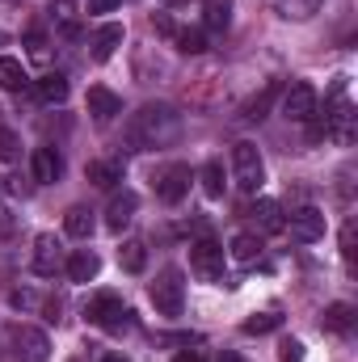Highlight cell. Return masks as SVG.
<instances>
[{"instance_id":"1","label":"cell","mask_w":358,"mask_h":362,"mask_svg":"<svg viewBox=\"0 0 358 362\" xmlns=\"http://www.w3.org/2000/svg\"><path fill=\"white\" fill-rule=\"evenodd\" d=\"M181 135V114L173 105H144L139 114H131L127 122V148L131 152H148V148H165Z\"/></svg>"},{"instance_id":"2","label":"cell","mask_w":358,"mask_h":362,"mask_svg":"<svg viewBox=\"0 0 358 362\" xmlns=\"http://www.w3.org/2000/svg\"><path fill=\"white\" fill-rule=\"evenodd\" d=\"M85 320H89V325H97V329H110V333L131 329V312H127V303H122L118 295H110V291L93 295L89 303H85Z\"/></svg>"},{"instance_id":"3","label":"cell","mask_w":358,"mask_h":362,"mask_svg":"<svg viewBox=\"0 0 358 362\" xmlns=\"http://www.w3.org/2000/svg\"><path fill=\"white\" fill-rule=\"evenodd\" d=\"M148 299L161 316H181L185 308V282H181V270H161L156 282L148 286Z\"/></svg>"},{"instance_id":"4","label":"cell","mask_w":358,"mask_h":362,"mask_svg":"<svg viewBox=\"0 0 358 362\" xmlns=\"http://www.w3.org/2000/svg\"><path fill=\"white\" fill-rule=\"evenodd\" d=\"M232 177L245 194H258L266 185V165H262V152L253 144H236L232 148Z\"/></svg>"},{"instance_id":"5","label":"cell","mask_w":358,"mask_h":362,"mask_svg":"<svg viewBox=\"0 0 358 362\" xmlns=\"http://www.w3.org/2000/svg\"><path fill=\"white\" fill-rule=\"evenodd\" d=\"M316 105H321V97H316V89H312L308 81H295L291 89H282V118H287V122H308V118H316Z\"/></svg>"},{"instance_id":"6","label":"cell","mask_w":358,"mask_h":362,"mask_svg":"<svg viewBox=\"0 0 358 362\" xmlns=\"http://www.w3.org/2000/svg\"><path fill=\"white\" fill-rule=\"evenodd\" d=\"M8 337H13V350H17V358H21V362H47V358H51V341H47V333H42V329L13 325V329H8Z\"/></svg>"},{"instance_id":"7","label":"cell","mask_w":358,"mask_h":362,"mask_svg":"<svg viewBox=\"0 0 358 362\" xmlns=\"http://www.w3.org/2000/svg\"><path fill=\"white\" fill-rule=\"evenodd\" d=\"M190 270L198 274V278H207V282H215L219 274H224V245H215V240H194L190 245Z\"/></svg>"},{"instance_id":"8","label":"cell","mask_w":358,"mask_h":362,"mask_svg":"<svg viewBox=\"0 0 358 362\" xmlns=\"http://www.w3.org/2000/svg\"><path fill=\"white\" fill-rule=\"evenodd\" d=\"M291 240H299V245L325 240V211L321 206H299L291 215Z\"/></svg>"},{"instance_id":"9","label":"cell","mask_w":358,"mask_h":362,"mask_svg":"<svg viewBox=\"0 0 358 362\" xmlns=\"http://www.w3.org/2000/svg\"><path fill=\"white\" fill-rule=\"evenodd\" d=\"M185 194H190V165H169V169L156 177V198L169 202V206H178Z\"/></svg>"},{"instance_id":"10","label":"cell","mask_w":358,"mask_h":362,"mask_svg":"<svg viewBox=\"0 0 358 362\" xmlns=\"http://www.w3.org/2000/svg\"><path fill=\"white\" fill-rule=\"evenodd\" d=\"M64 266V245L51 236V232H42L38 240H34V274H42V278H51V274Z\"/></svg>"},{"instance_id":"11","label":"cell","mask_w":358,"mask_h":362,"mask_svg":"<svg viewBox=\"0 0 358 362\" xmlns=\"http://www.w3.org/2000/svg\"><path fill=\"white\" fill-rule=\"evenodd\" d=\"M135 206H139V198H135L131 189L114 194V198H110V206H105V228H110V232H122V228L135 219Z\"/></svg>"},{"instance_id":"12","label":"cell","mask_w":358,"mask_h":362,"mask_svg":"<svg viewBox=\"0 0 358 362\" xmlns=\"http://www.w3.org/2000/svg\"><path fill=\"white\" fill-rule=\"evenodd\" d=\"M249 219H253V223H258L262 232H270V236H274V232H287V219H282V206H278L274 198H258V202L249 206Z\"/></svg>"},{"instance_id":"13","label":"cell","mask_w":358,"mask_h":362,"mask_svg":"<svg viewBox=\"0 0 358 362\" xmlns=\"http://www.w3.org/2000/svg\"><path fill=\"white\" fill-rule=\"evenodd\" d=\"M228 253H232L236 266H258L262 262V236L258 232H236L232 245H228Z\"/></svg>"},{"instance_id":"14","label":"cell","mask_w":358,"mask_h":362,"mask_svg":"<svg viewBox=\"0 0 358 362\" xmlns=\"http://www.w3.org/2000/svg\"><path fill=\"white\" fill-rule=\"evenodd\" d=\"M30 173H34V181H55L59 173H64V160H59V152L55 148H34V156H30Z\"/></svg>"},{"instance_id":"15","label":"cell","mask_w":358,"mask_h":362,"mask_svg":"<svg viewBox=\"0 0 358 362\" xmlns=\"http://www.w3.org/2000/svg\"><path fill=\"white\" fill-rule=\"evenodd\" d=\"M89 114L97 118V122H110L114 114H122L118 93H110L105 85H93V89H89Z\"/></svg>"},{"instance_id":"16","label":"cell","mask_w":358,"mask_h":362,"mask_svg":"<svg viewBox=\"0 0 358 362\" xmlns=\"http://www.w3.org/2000/svg\"><path fill=\"white\" fill-rule=\"evenodd\" d=\"M274 97H282V85H278V81H266V89L258 93V97H249V101H245L241 118H245V122H262V118L270 114V105H274Z\"/></svg>"},{"instance_id":"17","label":"cell","mask_w":358,"mask_h":362,"mask_svg":"<svg viewBox=\"0 0 358 362\" xmlns=\"http://www.w3.org/2000/svg\"><path fill=\"white\" fill-rule=\"evenodd\" d=\"M118 47H122V25H118V21H110V25H101V30L93 34V59H97V64H105Z\"/></svg>"},{"instance_id":"18","label":"cell","mask_w":358,"mask_h":362,"mask_svg":"<svg viewBox=\"0 0 358 362\" xmlns=\"http://www.w3.org/2000/svg\"><path fill=\"white\" fill-rule=\"evenodd\" d=\"M97 270H101V262H97V253H89V249H76V253L68 257V278H72V282H93Z\"/></svg>"},{"instance_id":"19","label":"cell","mask_w":358,"mask_h":362,"mask_svg":"<svg viewBox=\"0 0 358 362\" xmlns=\"http://www.w3.org/2000/svg\"><path fill=\"white\" fill-rule=\"evenodd\" d=\"M25 85H30V76H25L21 59L0 55V89H4V93H25Z\"/></svg>"},{"instance_id":"20","label":"cell","mask_w":358,"mask_h":362,"mask_svg":"<svg viewBox=\"0 0 358 362\" xmlns=\"http://www.w3.org/2000/svg\"><path fill=\"white\" fill-rule=\"evenodd\" d=\"M85 177H89L97 189H114V185L122 181V165H118V160H93L89 169H85Z\"/></svg>"},{"instance_id":"21","label":"cell","mask_w":358,"mask_h":362,"mask_svg":"<svg viewBox=\"0 0 358 362\" xmlns=\"http://www.w3.org/2000/svg\"><path fill=\"white\" fill-rule=\"evenodd\" d=\"M321 325H325L329 333H350V329H354V308H350V303H329L325 316H321Z\"/></svg>"},{"instance_id":"22","label":"cell","mask_w":358,"mask_h":362,"mask_svg":"<svg viewBox=\"0 0 358 362\" xmlns=\"http://www.w3.org/2000/svg\"><path fill=\"white\" fill-rule=\"evenodd\" d=\"M38 101H47V105L68 101V76H64V72H47V76L38 81Z\"/></svg>"},{"instance_id":"23","label":"cell","mask_w":358,"mask_h":362,"mask_svg":"<svg viewBox=\"0 0 358 362\" xmlns=\"http://www.w3.org/2000/svg\"><path fill=\"white\" fill-rule=\"evenodd\" d=\"M64 232L76 236V240H89L93 236V211L89 206H72V211L64 215Z\"/></svg>"},{"instance_id":"24","label":"cell","mask_w":358,"mask_h":362,"mask_svg":"<svg viewBox=\"0 0 358 362\" xmlns=\"http://www.w3.org/2000/svg\"><path fill=\"white\" fill-rule=\"evenodd\" d=\"M202 21H207V30H228L232 25V0H202Z\"/></svg>"},{"instance_id":"25","label":"cell","mask_w":358,"mask_h":362,"mask_svg":"<svg viewBox=\"0 0 358 362\" xmlns=\"http://www.w3.org/2000/svg\"><path fill=\"white\" fill-rule=\"evenodd\" d=\"M118 266L127 274H144L148 266V249L139 245V240H122V249H118Z\"/></svg>"},{"instance_id":"26","label":"cell","mask_w":358,"mask_h":362,"mask_svg":"<svg viewBox=\"0 0 358 362\" xmlns=\"http://www.w3.org/2000/svg\"><path fill=\"white\" fill-rule=\"evenodd\" d=\"M274 8H278V17H287V21H308V17L321 8V0H274Z\"/></svg>"},{"instance_id":"27","label":"cell","mask_w":358,"mask_h":362,"mask_svg":"<svg viewBox=\"0 0 358 362\" xmlns=\"http://www.w3.org/2000/svg\"><path fill=\"white\" fill-rule=\"evenodd\" d=\"M198 177H202V194H207V198H219V194H224V165H219V160H207Z\"/></svg>"},{"instance_id":"28","label":"cell","mask_w":358,"mask_h":362,"mask_svg":"<svg viewBox=\"0 0 358 362\" xmlns=\"http://www.w3.org/2000/svg\"><path fill=\"white\" fill-rule=\"evenodd\" d=\"M173 42H178L181 55H202V51H207V34H202V30H178Z\"/></svg>"},{"instance_id":"29","label":"cell","mask_w":358,"mask_h":362,"mask_svg":"<svg viewBox=\"0 0 358 362\" xmlns=\"http://www.w3.org/2000/svg\"><path fill=\"white\" fill-rule=\"evenodd\" d=\"M278 325H282L278 312H262V316H249V320H245V333H249V337H262V333H274Z\"/></svg>"},{"instance_id":"30","label":"cell","mask_w":358,"mask_h":362,"mask_svg":"<svg viewBox=\"0 0 358 362\" xmlns=\"http://www.w3.org/2000/svg\"><path fill=\"white\" fill-rule=\"evenodd\" d=\"M17 156H21V139H17L13 131H4V127H0V160L8 165V160H17Z\"/></svg>"},{"instance_id":"31","label":"cell","mask_w":358,"mask_h":362,"mask_svg":"<svg viewBox=\"0 0 358 362\" xmlns=\"http://www.w3.org/2000/svg\"><path fill=\"white\" fill-rule=\"evenodd\" d=\"M278 362H304V346H299L295 337H287V341L278 346Z\"/></svg>"},{"instance_id":"32","label":"cell","mask_w":358,"mask_h":362,"mask_svg":"<svg viewBox=\"0 0 358 362\" xmlns=\"http://www.w3.org/2000/svg\"><path fill=\"white\" fill-rule=\"evenodd\" d=\"M25 42H30V59H38V64H47V55H51V51H47V38H42V34H30Z\"/></svg>"},{"instance_id":"33","label":"cell","mask_w":358,"mask_h":362,"mask_svg":"<svg viewBox=\"0 0 358 362\" xmlns=\"http://www.w3.org/2000/svg\"><path fill=\"white\" fill-rule=\"evenodd\" d=\"M342 257L354 266V223H346V228H342Z\"/></svg>"},{"instance_id":"34","label":"cell","mask_w":358,"mask_h":362,"mask_svg":"<svg viewBox=\"0 0 358 362\" xmlns=\"http://www.w3.org/2000/svg\"><path fill=\"white\" fill-rule=\"evenodd\" d=\"M152 30H156V34H165V38H173V34H178V25H173L165 13H156V17H152Z\"/></svg>"},{"instance_id":"35","label":"cell","mask_w":358,"mask_h":362,"mask_svg":"<svg viewBox=\"0 0 358 362\" xmlns=\"http://www.w3.org/2000/svg\"><path fill=\"white\" fill-rule=\"evenodd\" d=\"M8 303H13V308H34L38 299H34V291H13V295H8Z\"/></svg>"},{"instance_id":"36","label":"cell","mask_w":358,"mask_h":362,"mask_svg":"<svg viewBox=\"0 0 358 362\" xmlns=\"http://www.w3.org/2000/svg\"><path fill=\"white\" fill-rule=\"evenodd\" d=\"M118 0H89V13H114Z\"/></svg>"},{"instance_id":"37","label":"cell","mask_w":358,"mask_h":362,"mask_svg":"<svg viewBox=\"0 0 358 362\" xmlns=\"http://www.w3.org/2000/svg\"><path fill=\"white\" fill-rule=\"evenodd\" d=\"M173 362H207V358H202L198 350H185V354H178V358H173Z\"/></svg>"},{"instance_id":"38","label":"cell","mask_w":358,"mask_h":362,"mask_svg":"<svg viewBox=\"0 0 358 362\" xmlns=\"http://www.w3.org/2000/svg\"><path fill=\"white\" fill-rule=\"evenodd\" d=\"M55 8H59V13H68V8H72V0H55Z\"/></svg>"},{"instance_id":"39","label":"cell","mask_w":358,"mask_h":362,"mask_svg":"<svg viewBox=\"0 0 358 362\" xmlns=\"http://www.w3.org/2000/svg\"><path fill=\"white\" fill-rule=\"evenodd\" d=\"M219 362H241V358H236V354H232V350H228V354H224V358H219Z\"/></svg>"},{"instance_id":"40","label":"cell","mask_w":358,"mask_h":362,"mask_svg":"<svg viewBox=\"0 0 358 362\" xmlns=\"http://www.w3.org/2000/svg\"><path fill=\"white\" fill-rule=\"evenodd\" d=\"M101 362H122V358H118V354H105V358H101Z\"/></svg>"},{"instance_id":"41","label":"cell","mask_w":358,"mask_h":362,"mask_svg":"<svg viewBox=\"0 0 358 362\" xmlns=\"http://www.w3.org/2000/svg\"><path fill=\"white\" fill-rule=\"evenodd\" d=\"M0 232H4V215H0Z\"/></svg>"},{"instance_id":"42","label":"cell","mask_w":358,"mask_h":362,"mask_svg":"<svg viewBox=\"0 0 358 362\" xmlns=\"http://www.w3.org/2000/svg\"><path fill=\"white\" fill-rule=\"evenodd\" d=\"M165 4H181V0H165Z\"/></svg>"},{"instance_id":"43","label":"cell","mask_w":358,"mask_h":362,"mask_svg":"<svg viewBox=\"0 0 358 362\" xmlns=\"http://www.w3.org/2000/svg\"><path fill=\"white\" fill-rule=\"evenodd\" d=\"M0 42H4V34H0Z\"/></svg>"}]
</instances>
